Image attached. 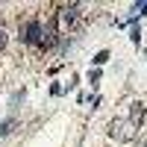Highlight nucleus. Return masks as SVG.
I'll return each instance as SVG.
<instances>
[{"mask_svg": "<svg viewBox=\"0 0 147 147\" xmlns=\"http://www.w3.org/2000/svg\"><path fill=\"white\" fill-rule=\"evenodd\" d=\"M21 38L27 41V44H44V27L38 21H27L21 27Z\"/></svg>", "mask_w": 147, "mask_h": 147, "instance_id": "1", "label": "nucleus"}, {"mask_svg": "<svg viewBox=\"0 0 147 147\" xmlns=\"http://www.w3.org/2000/svg\"><path fill=\"white\" fill-rule=\"evenodd\" d=\"M62 21H65V27H77L80 24V6H68L62 12Z\"/></svg>", "mask_w": 147, "mask_h": 147, "instance_id": "2", "label": "nucleus"}, {"mask_svg": "<svg viewBox=\"0 0 147 147\" xmlns=\"http://www.w3.org/2000/svg\"><path fill=\"white\" fill-rule=\"evenodd\" d=\"M141 118H144V106H141V103H132V112H129V121H132V124H138Z\"/></svg>", "mask_w": 147, "mask_h": 147, "instance_id": "3", "label": "nucleus"}, {"mask_svg": "<svg viewBox=\"0 0 147 147\" xmlns=\"http://www.w3.org/2000/svg\"><path fill=\"white\" fill-rule=\"evenodd\" d=\"M12 127H15V118L3 121V124H0V136H9V132H12Z\"/></svg>", "mask_w": 147, "mask_h": 147, "instance_id": "4", "label": "nucleus"}, {"mask_svg": "<svg viewBox=\"0 0 147 147\" xmlns=\"http://www.w3.org/2000/svg\"><path fill=\"white\" fill-rule=\"evenodd\" d=\"M106 59H109V50H100V53H97V56H94V65H103V62H106Z\"/></svg>", "mask_w": 147, "mask_h": 147, "instance_id": "5", "label": "nucleus"}, {"mask_svg": "<svg viewBox=\"0 0 147 147\" xmlns=\"http://www.w3.org/2000/svg\"><path fill=\"white\" fill-rule=\"evenodd\" d=\"M136 12H141V15H147V3H136Z\"/></svg>", "mask_w": 147, "mask_h": 147, "instance_id": "6", "label": "nucleus"}, {"mask_svg": "<svg viewBox=\"0 0 147 147\" xmlns=\"http://www.w3.org/2000/svg\"><path fill=\"white\" fill-rule=\"evenodd\" d=\"M3 44H6V35H3V30H0V50H3Z\"/></svg>", "mask_w": 147, "mask_h": 147, "instance_id": "7", "label": "nucleus"}]
</instances>
